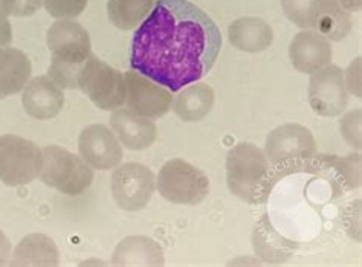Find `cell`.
Segmentation results:
<instances>
[{
    "instance_id": "18",
    "label": "cell",
    "mask_w": 362,
    "mask_h": 267,
    "mask_svg": "<svg viewBox=\"0 0 362 267\" xmlns=\"http://www.w3.org/2000/svg\"><path fill=\"white\" fill-rule=\"evenodd\" d=\"M31 73L33 66L25 52L16 47H0V100L22 92Z\"/></svg>"
},
{
    "instance_id": "6",
    "label": "cell",
    "mask_w": 362,
    "mask_h": 267,
    "mask_svg": "<svg viewBox=\"0 0 362 267\" xmlns=\"http://www.w3.org/2000/svg\"><path fill=\"white\" fill-rule=\"evenodd\" d=\"M42 182L66 196H80L93 182V170L81 156L59 146H47L43 150Z\"/></svg>"
},
{
    "instance_id": "31",
    "label": "cell",
    "mask_w": 362,
    "mask_h": 267,
    "mask_svg": "<svg viewBox=\"0 0 362 267\" xmlns=\"http://www.w3.org/2000/svg\"><path fill=\"white\" fill-rule=\"evenodd\" d=\"M13 13V0H0V20Z\"/></svg>"
},
{
    "instance_id": "3",
    "label": "cell",
    "mask_w": 362,
    "mask_h": 267,
    "mask_svg": "<svg viewBox=\"0 0 362 267\" xmlns=\"http://www.w3.org/2000/svg\"><path fill=\"white\" fill-rule=\"evenodd\" d=\"M52 52L49 76L60 88L77 89V76L83 63L92 55L89 32L71 18L55 22L46 35Z\"/></svg>"
},
{
    "instance_id": "20",
    "label": "cell",
    "mask_w": 362,
    "mask_h": 267,
    "mask_svg": "<svg viewBox=\"0 0 362 267\" xmlns=\"http://www.w3.org/2000/svg\"><path fill=\"white\" fill-rule=\"evenodd\" d=\"M214 90L204 83H192L173 100V112L184 122L202 121L214 106Z\"/></svg>"
},
{
    "instance_id": "26",
    "label": "cell",
    "mask_w": 362,
    "mask_h": 267,
    "mask_svg": "<svg viewBox=\"0 0 362 267\" xmlns=\"http://www.w3.org/2000/svg\"><path fill=\"white\" fill-rule=\"evenodd\" d=\"M341 133L351 147L361 150V109L347 113L341 119Z\"/></svg>"
},
{
    "instance_id": "5",
    "label": "cell",
    "mask_w": 362,
    "mask_h": 267,
    "mask_svg": "<svg viewBox=\"0 0 362 267\" xmlns=\"http://www.w3.org/2000/svg\"><path fill=\"white\" fill-rule=\"evenodd\" d=\"M286 17L301 30L324 35L330 42H341L351 31V13L338 0H281Z\"/></svg>"
},
{
    "instance_id": "30",
    "label": "cell",
    "mask_w": 362,
    "mask_h": 267,
    "mask_svg": "<svg viewBox=\"0 0 362 267\" xmlns=\"http://www.w3.org/2000/svg\"><path fill=\"white\" fill-rule=\"evenodd\" d=\"M362 0H338V4L349 13H355L361 9Z\"/></svg>"
},
{
    "instance_id": "12",
    "label": "cell",
    "mask_w": 362,
    "mask_h": 267,
    "mask_svg": "<svg viewBox=\"0 0 362 267\" xmlns=\"http://www.w3.org/2000/svg\"><path fill=\"white\" fill-rule=\"evenodd\" d=\"M124 80L127 88L126 104L130 112L148 119H158L171 109L173 92L164 85L133 69L124 73Z\"/></svg>"
},
{
    "instance_id": "25",
    "label": "cell",
    "mask_w": 362,
    "mask_h": 267,
    "mask_svg": "<svg viewBox=\"0 0 362 267\" xmlns=\"http://www.w3.org/2000/svg\"><path fill=\"white\" fill-rule=\"evenodd\" d=\"M89 0H43L45 9L55 18H75L78 17Z\"/></svg>"
},
{
    "instance_id": "4",
    "label": "cell",
    "mask_w": 362,
    "mask_h": 267,
    "mask_svg": "<svg viewBox=\"0 0 362 267\" xmlns=\"http://www.w3.org/2000/svg\"><path fill=\"white\" fill-rule=\"evenodd\" d=\"M264 155L279 179L310 170L317 156V141L312 131L300 124H284L266 138Z\"/></svg>"
},
{
    "instance_id": "13",
    "label": "cell",
    "mask_w": 362,
    "mask_h": 267,
    "mask_svg": "<svg viewBox=\"0 0 362 267\" xmlns=\"http://www.w3.org/2000/svg\"><path fill=\"white\" fill-rule=\"evenodd\" d=\"M78 151L86 164L95 170L117 168L124 158L115 133L103 124H92L80 133Z\"/></svg>"
},
{
    "instance_id": "19",
    "label": "cell",
    "mask_w": 362,
    "mask_h": 267,
    "mask_svg": "<svg viewBox=\"0 0 362 267\" xmlns=\"http://www.w3.org/2000/svg\"><path fill=\"white\" fill-rule=\"evenodd\" d=\"M60 251L45 234H30L22 238L9 260V266H59Z\"/></svg>"
},
{
    "instance_id": "27",
    "label": "cell",
    "mask_w": 362,
    "mask_h": 267,
    "mask_svg": "<svg viewBox=\"0 0 362 267\" xmlns=\"http://www.w3.org/2000/svg\"><path fill=\"white\" fill-rule=\"evenodd\" d=\"M43 4V0H13V16L30 17L37 13Z\"/></svg>"
},
{
    "instance_id": "23",
    "label": "cell",
    "mask_w": 362,
    "mask_h": 267,
    "mask_svg": "<svg viewBox=\"0 0 362 267\" xmlns=\"http://www.w3.org/2000/svg\"><path fill=\"white\" fill-rule=\"evenodd\" d=\"M155 4L156 0H109L107 14L118 30L132 31L144 22Z\"/></svg>"
},
{
    "instance_id": "1",
    "label": "cell",
    "mask_w": 362,
    "mask_h": 267,
    "mask_svg": "<svg viewBox=\"0 0 362 267\" xmlns=\"http://www.w3.org/2000/svg\"><path fill=\"white\" fill-rule=\"evenodd\" d=\"M214 20L188 0H156L135 31L130 68L170 92L202 80L222 49Z\"/></svg>"
},
{
    "instance_id": "2",
    "label": "cell",
    "mask_w": 362,
    "mask_h": 267,
    "mask_svg": "<svg viewBox=\"0 0 362 267\" xmlns=\"http://www.w3.org/2000/svg\"><path fill=\"white\" fill-rule=\"evenodd\" d=\"M279 177L264 151L250 142H240L226 156V184L231 193L251 205L268 202Z\"/></svg>"
},
{
    "instance_id": "14",
    "label": "cell",
    "mask_w": 362,
    "mask_h": 267,
    "mask_svg": "<svg viewBox=\"0 0 362 267\" xmlns=\"http://www.w3.org/2000/svg\"><path fill=\"white\" fill-rule=\"evenodd\" d=\"M22 106L31 118L47 121L55 118L64 107L63 89L49 75L28 81L22 90Z\"/></svg>"
},
{
    "instance_id": "16",
    "label": "cell",
    "mask_w": 362,
    "mask_h": 267,
    "mask_svg": "<svg viewBox=\"0 0 362 267\" xmlns=\"http://www.w3.org/2000/svg\"><path fill=\"white\" fill-rule=\"evenodd\" d=\"M110 130L122 147L132 151H141L153 146L158 136L156 124L129 109H115L110 114Z\"/></svg>"
},
{
    "instance_id": "17",
    "label": "cell",
    "mask_w": 362,
    "mask_h": 267,
    "mask_svg": "<svg viewBox=\"0 0 362 267\" xmlns=\"http://www.w3.org/2000/svg\"><path fill=\"white\" fill-rule=\"evenodd\" d=\"M228 38L235 49L257 54L269 49L274 43V30L259 17H240L228 28Z\"/></svg>"
},
{
    "instance_id": "8",
    "label": "cell",
    "mask_w": 362,
    "mask_h": 267,
    "mask_svg": "<svg viewBox=\"0 0 362 267\" xmlns=\"http://www.w3.org/2000/svg\"><path fill=\"white\" fill-rule=\"evenodd\" d=\"M159 194L176 205H199L209 194V180L202 170L184 159L165 162L158 174Z\"/></svg>"
},
{
    "instance_id": "24",
    "label": "cell",
    "mask_w": 362,
    "mask_h": 267,
    "mask_svg": "<svg viewBox=\"0 0 362 267\" xmlns=\"http://www.w3.org/2000/svg\"><path fill=\"white\" fill-rule=\"evenodd\" d=\"M339 185L344 189H354L361 186V156L351 155L347 158H333Z\"/></svg>"
},
{
    "instance_id": "22",
    "label": "cell",
    "mask_w": 362,
    "mask_h": 267,
    "mask_svg": "<svg viewBox=\"0 0 362 267\" xmlns=\"http://www.w3.org/2000/svg\"><path fill=\"white\" fill-rule=\"evenodd\" d=\"M252 244L255 254L268 263H283L295 252L297 243H292L281 237L272 225L269 223L268 217L263 215L260 223L257 225L254 235H252Z\"/></svg>"
},
{
    "instance_id": "10",
    "label": "cell",
    "mask_w": 362,
    "mask_h": 267,
    "mask_svg": "<svg viewBox=\"0 0 362 267\" xmlns=\"http://www.w3.org/2000/svg\"><path fill=\"white\" fill-rule=\"evenodd\" d=\"M156 182L151 170L138 162L118 165L112 174L110 189L115 203L124 211H141L151 200Z\"/></svg>"
},
{
    "instance_id": "9",
    "label": "cell",
    "mask_w": 362,
    "mask_h": 267,
    "mask_svg": "<svg viewBox=\"0 0 362 267\" xmlns=\"http://www.w3.org/2000/svg\"><path fill=\"white\" fill-rule=\"evenodd\" d=\"M43 151L17 135L0 136V180L6 186H23L40 176Z\"/></svg>"
},
{
    "instance_id": "28",
    "label": "cell",
    "mask_w": 362,
    "mask_h": 267,
    "mask_svg": "<svg viewBox=\"0 0 362 267\" xmlns=\"http://www.w3.org/2000/svg\"><path fill=\"white\" fill-rule=\"evenodd\" d=\"M9 259H11V242L0 231V266L9 264Z\"/></svg>"
},
{
    "instance_id": "11",
    "label": "cell",
    "mask_w": 362,
    "mask_h": 267,
    "mask_svg": "<svg viewBox=\"0 0 362 267\" xmlns=\"http://www.w3.org/2000/svg\"><path fill=\"white\" fill-rule=\"evenodd\" d=\"M309 102L312 110L324 118H335L344 113L349 102V92L344 83V72L339 66L329 64L312 73Z\"/></svg>"
},
{
    "instance_id": "29",
    "label": "cell",
    "mask_w": 362,
    "mask_h": 267,
    "mask_svg": "<svg viewBox=\"0 0 362 267\" xmlns=\"http://www.w3.org/2000/svg\"><path fill=\"white\" fill-rule=\"evenodd\" d=\"M13 40V31H11V25L4 18L0 20V47H5Z\"/></svg>"
},
{
    "instance_id": "7",
    "label": "cell",
    "mask_w": 362,
    "mask_h": 267,
    "mask_svg": "<svg viewBox=\"0 0 362 267\" xmlns=\"http://www.w3.org/2000/svg\"><path fill=\"white\" fill-rule=\"evenodd\" d=\"M77 88L101 110H115L126 104L124 75L93 55L80 68Z\"/></svg>"
},
{
    "instance_id": "21",
    "label": "cell",
    "mask_w": 362,
    "mask_h": 267,
    "mask_svg": "<svg viewBox=\"0 0 362 267\" xmlns=\"http://www.w3.org/2000/svg\"><path fill=\"white\" fill-rule=\"evenodd\" d=\"M112 263L115 266H162L164 251L151 238L127 237L117 246Z\"/></svg>"
},
{
    "instance_id": "15",
    "label": "cell",
    "mask_w": 362,
    "mask_h": 267,
    "mask_svg": "<svg viewBox=\"0 0 362 267\" xmlns=\"http://www.w3.org/2000/svg\"><path fill=\"white\" fill-rule=\"evenodd\" d=\"M289 57L295 69L312 75L330 64L333 59L332 43L318 32L304 30L292 38Z\"/></svg>"
}]
</instances>
